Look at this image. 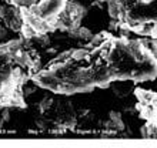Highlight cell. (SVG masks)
Here are the masks:
<instances>
[{"label":"cell","instance_id":"5","mask_svg":"<svg viewBox=\"0 0 157 148\" xmlns=\"http://www.w3.org/2000/svg\"><path fill=\"white\" fill-rule=\"evenodd\" d=\"M6 36H7V31H6V29L0 26V37H6Z\"/></svg>","mask_w":157,"mask_h":148},{"label":"cell","instance_id":"1","mask_svg":"<svg viewBox=\"0 0 157 148\" xmlns=\"http://www.w3.org/2000/svg\"><path fill=\"white\" fill-rule=\"evenodd\" d=\"M36 80H37L39 84H40L41 87H44V88H49V90H52V91H60V84H62V81L50 70L40 71V73L37 74Z\"/></svg>","mask_w":157,"mask_h":148},{"label":"cell","instance_id":"2","mask_svg":"<svg viewBox=\"0 0 157 148\" xmlns=\"http://www.w3.org/2000/svg\"><path fill=\"white\" fill-rule=\"evenodd\" d=\"M89 56H90V53H89L87 50L77 49V50H73V51H71L70 60H73V61H82V60H87Z\"/></svg>","mask_w":157,"mask_h":148},{"label":"cell","instance_id":"3","mask_svg":"<svg viewBox=\"0 0 157 148\" xmlns=\"http://www.w3.org/2000/svg\"><path fill=\"white\" fill-rule=\"evenodd\" d=\"M12 3H14L20 9H30L36 4V0H12Z\"/></svg>","mask_w":157,"mask_h":148},{"label":"cell","instance_id":"4","mask_svg":"<svg viewBox=\"0 0 157 148\" xmlns=\"http://www.w3.org/2000/svg\"><path fill=\"white\" fill-rule=\"evenodd\" d=\"M40 104H41V105H40L41 111H44L46 108H49V107H50V104H52V98H44Z\"/></svg>","mask_w":157,"mask_h":148}]
</instances>
